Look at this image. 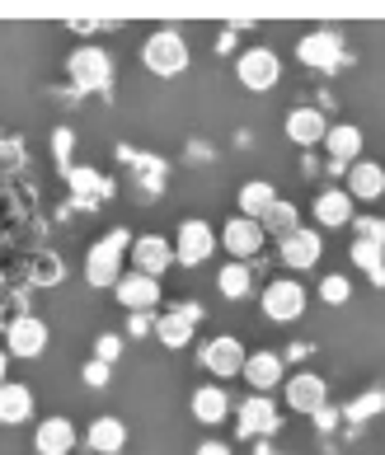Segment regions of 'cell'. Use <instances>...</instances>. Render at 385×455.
<instances>
[{"instance_id":"obj_32","label":"cell","mask_w":385,"mask_h":455,"mask_svg":"<svg viewBox=\"0 0 385 455\" xmlns=\"http://www.w3.org/2000/svg\"><path fill=\"white\" fill-rule=\"evenodd\" d=\"M320 296L329 300V306H343V300L353 296V282H348L343 273H329V277L320 282Z\"/></svg>"},{"instance_id":"obj_6","label":"cell","mask_w":385,"mask_h":455,"mask_svg":"<svg viewBox=\"0 0 385 455\" xmlns=\"http://www.w3.org/2000/svg\"><path fill=\"white\" fill-rule=\"evenodd\" d=\"M296 61L310 66V71H333V66L343 61V33L339 28H310V33H301Z\"/></svg>"},{"instance_id":"obj_16","label":"cell","mask_w":385,"mask_h":455,"mask_svg":"<svg viewBox=\"0 0 385 455\" xmlns=\"http://www.w3.org/2000/svg\"><path fill=\"white\" fill-rule=\"evenodd\" d=\"M282 390H287V403L296 413H310V418L329 403V385H325V376H315V371H296Z\"/></svg>"},{"instance_id":"obj_40","label":"cell","mask_w":385,"mask_h":455,"mask_svg":"<svg viewBox=\"0 0 385 455\" xmlns=\"http://www.w3.org/2000/svg\"><path fill=\"white\" fill-rule=\"evenodd\" d=\"M5 380H10V352L0 347V385H5Z\"/></svg>"},{"instance_id":"obj_38","label":"cell","mask_w":385,"mask_h":455,"mask_svg":"<svg viewBox=\"0 0 385 455\" xmlns=\"http://www.w3.org/2000/svg\"><path fill=\"white\" fill-rule=\"evenodd\" d=\"M315 423H320V427L329 432L333 423H339V413H333V409H329V403H325V409H320V413H315Z\"/></svg>"},{"instance_id":"obj_41","label":"cell","mask_w":385,"mask_h":455,"mask_svg":"<svg viewBox=\"0 0 385 455\" xmlns=\"http://www.w3.org/2000/svg\"><path fill=\"white\" fill-rule=\"evenodd\" d=\"M71 28H76V33H94V28H99V20H76Z\"/></svg>"},{"instance_id":"obj_5","label":"cell","mask_w":385,"mask_h":455,"mask_svg":"<svg viewBox=\"0 0 385 455\" xmlns=\"http://www.w3.org/2000/svg\"><path fill=\"white\" fill-rule=\"evenodd\" d=\"M47 343H52V329H47L38 315H14L5 324V352H10V357L38 362L47 352Z\"/></svg>"},{"instance_id":"obj_3","label":"cell","mask_w":385,"mask_h":455,"mask_svg":"<svg viewBox=\"0 0 385 455\" xmlns=\"http://www.w3.org/2000/svg\"><path fill=\"white\" fill-rule=\"evenodd\" d=\"M66 76H71L76 94H99L113 85V57L104 47H76L71 61H66Z\"/></svg>"},{"instance_id":"obj_19","label":"cell","mask_w":385,"mask_h":455,"mask_svg":"<svg viewBox=\"0 0 385 455\" xmlns=\"http://www.w3.org/2000/svg\"><path fill=\"white\" fill-rule=\"evenodd\" d=\"M188 409H193V418H197L203 427H221L226 413H236V403H230L226 385H197L193 399H188Z\"/></svg>"},{"instance_id":"obj_35","label":"cell","mask_w":385,"mask_h":455,"mask_svg":"<svg viewBox=\"0 0 385 455\" xmlns=\"http://www.w3.org/2000/svg\"><path fill=\"white\" fill-rule=\"evenodd\" d=\"M353 226H357V240L385 244V221H381V216H353Z\"/></svg>"},{"instance_id":"obj_10","label":"cell","mask_w":385,"mask_h":455,"mask_svg":"<svg viewBox=\"0 0 385 455\" xmlns=\"http://www.w3.org/2000/svg\"><path fill=\"white\" fill-rule=\"evenodd\" d=\"M216 254V230L207 226V221H183L179 226V240H174V263H183V267H197V263H207Z\"/></svg>"},{"instance_id":"obj_18","label":"cell","mask_w":385,"mask_h":455,"mask_svg":"<svg viewBox=\"0 0 385 455\" xmlns=\"http://www.w3.org/2000/svg\"><path fill=\"white\" fill-rule=\"evenodd\" d=\"M245 385L254 395H273L277 385H287V366H282L277 352H254V357H245Z\"/></svg>"},{"instance_id":"obj_12","label":"cell","mask_w":385,"mask_h":455,"mask_svg":"<svg viewBox=\"0 0 385 455\" xmlns=\"http://www.w3.org/2000/svg\"><path fill=\"white\" fill-rule=\"evenodd\" d=\"M325 150H329V174L353 170V164L362 160V127H353V123H329Z\"/></svg>"},{"instance_id":"obj_37","label":"cell","mask_w":385,"mask_h":455,"mask_svg":"<svg viewBox=\"0 0 385 455\" xmlns=\"http://www.w3.org/2000/svg\"><path fill=\"white\" fill-rule=\"evenodd\" d=\"M52 146H57V160H61V170H71V132H57V137H52Z\"/></svg>"},{"instance_id":"obj_2","label":"cell","mask_w":385,"mask_h":455,"mask_svg":"<svg viewBox=\"0 0 385 455\" xmlns=\"http://www.w3.org/2000/svg\"><path fill=\"white\" fill-rule=\"evenodd\" d=\"M127 249H132V230L118 226V230H108V235H99L94 249L85 254V282L90 286H118Z\"/></svg>"},{"instance_id":"obj_4","label":"cell","mask_w":385,"mask_h":455,"mask_svg":"<svg viewBox=\"0 0 385 455\" xmlns=\"http://www.w3.org/2000/svg\"><path fill=\"white\" fill-rule=\"evenodd\" d=\"M306 306H310V296L296 277H273L263 286V315L273 319V324H292V319L306 315Z\"/></svg>"},{"instance_id":"obj_9","label":"cell","mask_w":385,"mask_h":455,"mask_svg":"<svg viewBox=\"0 0 385 455\" xmlns=\"http://www.w3.org/2000/svg\"><path fill=\"white\" fill-rule=\"evenodd\" d=\"M127 254H132V273L160 282V273H170V263H174V244L164 235H137Z\"/></svg>"},{"instance_id":"obj_22","label":"cell","mask_w":385,"mask_h":455,"mask_svg":"<svg viewBox=\"0 0 385 455\" xmlns=\"http://www.w3.org/2000/svg\"><path fill=\"white\" fill-rule=\"evenodd\" d=\"M348 197H353V202L385 197V170H381L376 160H357L353 170H348Z\"/></svg>"},{"instance_id":"obj_23","label":"cell","mask_w":385,"mask_h":455,"mask_svg":"<svg viewBox=\"0 0 385 455\" xmlns=\"http://www.w3.org/2000/svg\"><path fill=\"white\" fill-rule=\"evenodd\" d=\"M33 418V390L24 380H5L0 385V423L5 427H20Z\"/></svg>"},{"instance_id":"obj_11","label":"cell","mask_w":385,"mask_h":455,"mask_svg":"<svg viewBox=\"0 0 385 455\" xmlns=\"http://www.w3.org/2000/svg\"><path fill=\"white\" fill-rule=\"evenodd\" d=\"M236 427H240V436H249V442H268V436L277 432V403L268 395H249L236 409Z\"/></svg>"},{"instance_id":"obj_20","label":"cell","mask_w":385,"mask_h":455,"mask_svg":"<svg viewBox=\"0 0 385 455\" xmlns=\"http://www.w3.org/2000/svg\"><path fill=\"white\" fill-rule=\"evenodd\" d=\"M76 451V423L71 418H43L33 432V455H71Z\"/></svg>"},{"instance_id":"obj_39","label":"cell","mask_w":385,"mask_h":455,"mask_svg":"<svg viewBox=\"0 0 385 455\" xmlns=\"http://www.w3.org/2000/svg\"><path fill=\"white\" fill-rule=\"evenodd\" d=\"M197 455H230L221 442H207V446H197Z\"/></svg>"},{"instance_id":"obj_28","label":"cell","mask_w":385,"mask_h":455,"mask_svg":"<svg viewBox=\"0 0 385 455\" xmlns=\"http://www.w3.org/2000/svg\"><path fill=\"white\" fill-rule=\"evenodd\" d=\"M216 291H221L226 300H245L249 291H254V267L249 263H226L221 273H216Z\"/></svg>"},{"instance_id":"obj_21","label":"cell","mask_w":385,"mask_h":455,"mask_svg":"<svg viewBox=\"0 0 385 455\" xmlns=\"http://www.w3.org/2000/svg\"><path fill=\"white\" fill-rule=\"evenodd\" d=\"M66 183H71V197L80 202V207H99V202L113 197V183L104 174L85 170V164H76V170H66Z\"/></svg>"},{"instance_id":"obj_17","label":"cell","mask_w":385,"mask_h":455,"mask_svg":"<svg viewBox=\"0 0 385 455\" xmlns=\"http://www.w3.org/2000/svg\"><path fill=\"white\" fill-rule=\"evenodd\" d=\"M277 254H282V263H287L292 273H310V267L325 259V240H320L315 230H306V226H301V230H292L287 240H282V249H277Z\"/></svg>"},{"instance_id":"obj_24","label":"cell","mask_w":385,"mask_h":455,"mask_svg":"<svg viewBox=\"0 0 385 455\" xmlns=\"http://www.w3.org/2000/svg\"><path fill=\"white\" fill-rule=\"evenodd\" d=\"M357 207V202L353 197H348V188H325L320 197H315V221H320V226H353V212Z\"/></svg>"},{"instance_id":"obj_13","label":"cell","mask_w":385,"mask_h":455,"mask_svg":"<svg viewBox=\"0 0 385 455\" xmlns=\"http://www.w3.org/2000/svg\"><path fill=\"white\" fill-rule=\"evenodd\" d=\"M245 357H249V352L240 347V339H230V333H216V339L203 343V366L212 371L216 380L240 376V371H245Z\"/></svg>"},{"instance_id":"obj_29","label":"cell","mask_w":385,"mask_h":455,"mask_svg":"<svg viewBox=\"0 0 385 455\" xmlns=\"http://www.w3.org/2000/svg\"><path fill=\"white\" fill-rule=\"evenodd\" d=\"M353 263L362 267L372 286H385V244L376 240H353Z\"/></svg>"},{"instance_id":"obj_1","label":"cell","mask_w":385,"mask_h":455,"mask_svg":"<svg viewBox=\"0 0 385 455\" xmlns=\"http://www.w3.org/2000/svg\"><path fill=\"white\" fill-rule=\"evenodd\" d=\"M141 61H146V71H150V76L174 80V76L188 71L193 52H188V43H183V33L164 24V28H156V33H150V38L141 43Z\"/></svg>"},{"instance_id":"obj_14","label":"cell","mask_w":385,"mask_h":455,"mask_svg":"<svg viewBox=\"0 0 385 455\" xmlns=\"http://www.w3.org/2000/svg\"><path fill=\"white\" fill-rule=\"evenodd\" d=\"M216 244H226V254H236V263H249L263 254V226L249 221V216H236V221H226V230L216 235Z\"/></svg>"},{"instance_id":"obj_31","label":"cell","mask_w":385,"mask_h":455,"mask_svg":"<svg viewBox=\"0 0 385 455\" xmlns=\"http://www.w3.org/2000/svg\"><path fill=\"white\" fill-rule=\"evenodd\" d=\"M385 409V390H372V395H362L357 403H348V423H366V418H372V413H381Z\"/></svg>"},{"instance_id":"obj_30","label":"cell","mask_w":385,"mask_h":455,"mask_svg":"<svg viewBox=\"0 0 385 455\" xmlns=\"http://www.w3.org/2000/svg\"><path fill=\"white\" fill-rule=\"evenodd\" d=\"M259 226H263V235H277V240H287L292 230H301V212L292 207L287 197H277L273 207H268V216H263Z\"/></svg>"},{"instance_id":"obj_7","label":"cell","mask_w":385,"mask_h":455,"mask_svg":"<svg viewBox=\"0 0 385 455\" xmlns=\"http://www.w3.org/2000/svg\"><path fill=\"white\" fill-rule=\"evenodd\" d=\"M236 76H240V85L245 90H254V94H268L282 80V61L273 47H249V52L236 61Z\"/></svg>"},{"instance_id":"obj_26","label":"cell","mask_w":385,"mask_h":455,"mask_svg":"<svg viewBox=\"0 0 385 455\" xmlns=\"http://www.w3.org/2000/svg\"><path fill=\"white\" fill-rule=\"evenodd\" d=\"M85 442L99 455H118L127 446V423H123V418H113V413H104V418H94V423H90Z\"/></svg>"},{"instance_id":"obj_15","label":"cell","mask_w":385,"mask_h":455,"mask_svg":"<svg viewBox=\"0 0 385 455\" xmlns=\"http://www.w3.org/2000/svg\"><path fill=\"white\" fill-rule=\"evenodd\" d=\"M113 296H118V306L127 315H150L160 306V282L156 277H141V273H123L118 286H113Z\"/></svg>"},{"instance_id":"obj_36","label":"cell","mask_w":385,"mask_h":455,"mask_svg":"<svg viewBox=\"0 0 385 455\" xmlns=\"http://www.w3.org/2000/svg\"><path fill=\"white\" fill-rule=\"evenodd\" d=\"M80 376H85V385H94V390H104V385L113 380V366H104V362H85V371H80Z\"/></svg>"},{"instance_id":"obj_34","label":"cell","mask_w":385,"mask_h":455,"mask_svg":"<svg viewBox=\"0 0 385 455\" xmlns=\"http://www.w3.org/2000/svg\"><path fill=\"white\" fill-rule=\"evenodd\" d=\"M33 282H43V286L61 282V263H57V254H43L38 263H33Z\"/></svg>"},{"instance_id":"obj_25","label":"cell","mask_w":385,"mask_h":455,"mask_svg":"<svg viewBox=\"0 0 385 455\" xmlns=\"http://www.w3.org/2000/svg\"><path fill=\"white\" fill-rule=\"evenodd\" d=\"M325 132H329V117L320 108H292L287 113V137L296 146H320Z\"/></svg>"},{"instance_id":"obj_8","label":"cell","mask_w":385,"mask_h":455,"mask_svg":"<svg viewBox=\"0 0 385 455\" xmlns=\"http://www.w3.org/2000/svg\"><path fill=\"white\" fill-rule=\"evenodd\" d=\"M197 319H203V306L197 300H183V306H174V310H164L160 319H156V339L164 343V347H188L193 343V333H197Z\"/></svg>"},{"instance_id":"obj_33","label":"cell","mask_w":385,"mask_h":455,"mask_svg":"<svg viewBox=\"0 0 385 455\" xmlns=\"http://www.w3.org/2000/svg\"><path fill=\"white\" fill-rule=\"evenodd\" d=\"M118 357H123V339H118V333H99V343H94V362L113 366Z\"/></svg>"},{"instance_id":"obj_27","label":"cell","mask_w":385,"mask_h":455,"mask_svg":"<svg viewBox=\"0 0 385 455\" xmlns=\"http://www.w3.org/2000/svg\"><path fill=\"white\" fill-rule=\"evenodd\" d=\"M273 202H277V188H273V183H263V179H249L245 188H240V216H249V221H263Z\"/></svg>"}]
</instances>
